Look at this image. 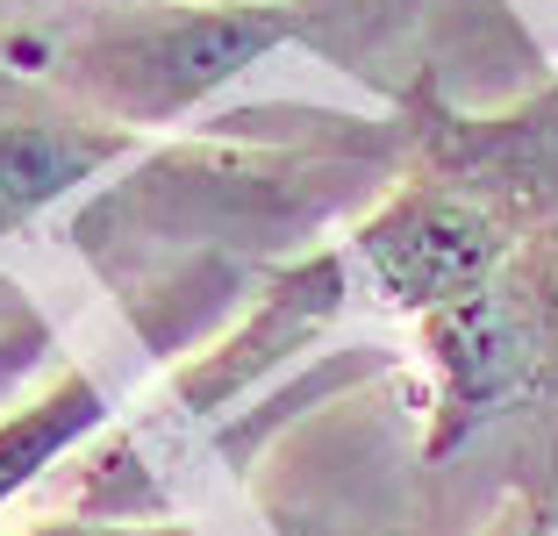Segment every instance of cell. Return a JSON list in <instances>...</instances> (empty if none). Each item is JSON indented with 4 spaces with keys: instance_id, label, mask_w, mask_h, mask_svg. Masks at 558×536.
I'll return each instance as SVG.
<instances>
[{
    "instance_id": "1",
    "label": "cell",
    "mask_w": 558,
    "mask_h": 536,
    "mask_svg": "<svg viewBox=\"0 0 558 536\" xmlns=\"http://www.w3.org/2000/svg\"><path fill=\"white\" fill-rule=\"evenodd\" d=\"M287 36H294L287 0H165L80 22L65 44L50 36V72H65L108 122L144 130L230 86Z\"/></svg>"
},
{
    "instance_id": "2",
    "label": "cell",
    "mask_w": 558,
    "mask_h": 536,
    "mask_svg": "<svg viewBox=\"0 0 558 536\" xmlns=\"http://www.w3.org/2000/svg\"><path fill=\"white\" fill-rule=\"evenodd\" d=\"M429 357H437V429L429 451H459L501 401L530 387L558 337V279L544 265L509 258L473 301L429 315Z\"/></svg>"
},
{
    "instance_id": "3",
    "label": "cell",
    "mask_w": 558,
    "mask_h": 536,
    "mask_svg": "<svg viewBox=\"0 0 558 536\" xmlns=\"http://www.w3.org/2000/svg\"><path fill=\"white\" fill-rule=\"evenodd\" d=\"M359 258L373 272V287L395 301L401 315H444L473 301L501 265L515 258L509 236H501V215L480 208L473 194H451V186H415L395 208L379 215L359 236Z\"/></svg>"
},
{
    "instance_id": "4",
    "label": "cell",
    "mask_w": 558,
    "mask_h": 536,
    "mask_svg": "<svg viewBox=\"0 0 558 536\" xmlns=\"http://www.w3.org/2000/svg\"><path fill=\"white\" fill-rule=\"evenodd\" d=\"M116 150L122 130H100V122H8L0 130V229L29 222Z\"/></svg>"
}]
</instances>
